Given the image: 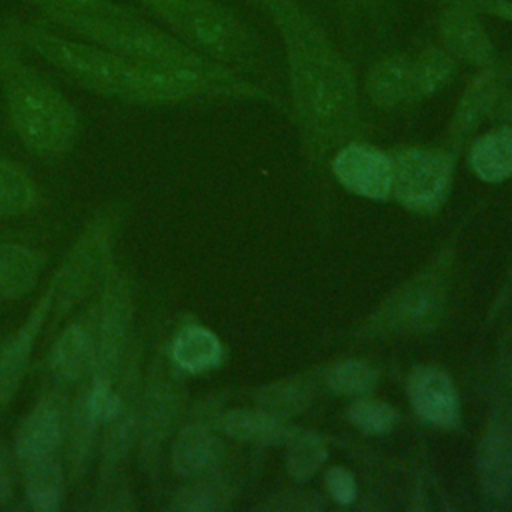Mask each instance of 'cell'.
Returning a JSON list of instances; mask_svg holds the SVG:
<instances>
[{
  "instance_id": "cell-1",
  "label": "cell",
  "mask_w": 512,
  "mask_h": 512,
  "mask_svg": "<svg viewBox=\"0 0 512 512\" xmlns=\"http://www.w3.org/2000/svg\"><path fill=\"white\" fill-rule=\"evenodd\" d=\"M258 8L268 14L282 40L290 100L302 140L312 154H324L358 128L354 68L300 0H258Z\"/></svg>"
},
{
  "instance_id": "cell-2",
  "label": "cell",
  "mask_w": 512,
  "mask_h": 512,
  "mask_svg": "<svg viewBox=\"0 0 512 512\" xmlns=\"http://www.w3.org/2000/svg\"><path fill=\"white\" fill-rule=\"evenodd\" d=\"M0 42L28 48L74 82L100 96L132 104H150L152 64L128 60L108 48L78 36H64L42 24H10L2 30Z\"/></svg>"
},
{
  "instance_id": "cell-3",
  "label": "cell",
  "mask_w": 512,
  "mask_h": 512,
  "mask_svg": "<svg viewBox=\"0 0 512 512\" xmlns=\"http://www.w3.org/2000/svg\"><path fill=\"white\" fill-rule=\"evenodd\" d=\"M0 78L10 124L24 146L42 156L68 152L80 122L64 92L42 72L18 60L12 46L4 42H0Z\"/></svg>"
},
{
  "instance_id": "cell-4",
  "label": "cell",
  "mask_w": 512,
  "mask_h": 512,
  "mask_svg": "<svg viewBox=\"0 0 512 512\" xmlns=\"http://www.w3.org/2000/svg\"><path fill=\"white\" fill-rule=\"evenodd\" d=\"M44 22L68 30L72 36L108 48L128 60L156 66H184L214 70L220 66L184 44L170 30L144 20L136 10L126 12H40Z\"/></svg>"
},
{
  "instance_id": "cell-5",
  "label": "cell",
  "mask_w": 512,
  "mask_h": 512,
  "mask_svg": "<svg viewBox=\"0 0 512 512\" xmlns=\"http://www.w3.org/2000/svg\"><path fill=\"white\" fill-rule=\"evenodd\" d=\"M152 16L198 54L230 70L254 66L260 54L256 32L220 0H182Z\"/></svg>"
},
{
  "instance_id": "cell-6",
  "label": "cell",
  "mask_w": 512,
  "mask_h": 512,
  "mask_svg": "<svg viewBox=\"0 0 512 512\" xmlns=\"http://www.w3.org/2000/svg\"><path fill=\"white\" fill-rule=\"evenodd\" d=\"M132 324V290L128 278L108 268L102 298L96 308V360L92 380L112 384L124 364Z\"/></svg>"
},
{
  "instance_id": "cell-7",
  "label": "cell",
  "mask_w": 512,
  "mask_h": 512,
  "mask_svg": "<svg viewBox=\"0 0 512 512\" xmlns=\"http://www.w3.org/2000/svg\"><path fill=\"white\" fill-rule=\"evenodd\" d=\"M446 270L442 264L420 272L374 314L370 328L374 332H410L436 324L444 308Z\"/></svg>"
},
{
  "instance_id": "cell-8",
  "label": "cell",
  "mask_w": 512,
  "mask_h": 512,
  "mask_svg": "<svg viewBox=\"0 0 512 512\" xmlns=\"http://www.w3.org/2000/svg\"><path fill=\"white\" fill-rule=\"evenodd\" d=\"M114 224V212L98 216L78 238L62 268L54 274V322H58L62 314H66L74 304H78L86 296L98 272L104 268Z\"/></svg>"
},
{
  "instance_id": "cell-9",
  "label": "cell",
  "mask_w": 512,
  "mask_h": 512,
  "mask_svg": "<svg viewBox=\"0 0 512 512\" xmlns=\"http://www.w3.org/2000/svg\"><path fill=\"white\" fill-rule=\"evenodd\" d=\"M390 192L412 210H432L440 204L452 174V156L436 148H408L390 158Z\"/></svg>"
},
{
  "instance_id": "cell-10",
  "label": "cell",
  "mask_w": 512,
  "mask_h": 512,
  "mask_svg": "<svg viewBox=\"0 0 512 512\" xmlns=\"http://www.w3.org/2000/svg\"><path fill=\"white\" fill-rule=\"evenodd\" d=\"M476 468L482 494L506 506L512 500V404L500 402L492 408L478 444Z\"/></svg>"
},
{
  "instance_id": "cell-11",
  "label": "cell",
  "mask_w": 512,
  "mask_h": 512,
  "mask_svg": "<svg viewBox=\"0 0 512 512\" xmlns=\"http://www.w3.org/2000/svg\"><path fill=\"white\" fill-rule=\"evenodd\" d=\"M512 80V52L506 58H496L490 66L480 68V72L468 82L460 100L456 102L448 140L454 148H460L476 126L490 118L496 102L504 94L508 82Z\"/></svg>"
},
{
  "instance_id": "cell-12",
  "label": "cell",
  "mask_w": 512,
  "mask_h": 512,
  "mask_svg": "<svg viewBox=\"0 0 512 512\" xmlns=\"http://www.w3.org/2000/svg\"><path fill=\"white\" fill-rule=\"evenodd\" d=\"M178 414V396L172 388V382L164 376V372L154 366L148 376V384L144 396L140 400V458L146 470H154L158 466V456L162 452V444L174 428Z\"/></svg>"
},
{
  "instance_id": "cell-13",
  "label": "cell",
  "mask_w": 512,
  "mask_h": 512,
  "mask_svg": "<svg viewBox=\"0 0 512 512\" xmlns=\"http://www.w3.org/2000/svg\"><path fill=\"white\" fill-rule=\"evenodd\" d=\"M436 34L438 44L456 62L484 68L498 58L496 46L476 14L452 6H440L436 14Z\"/></svg>"
},
{
  "instance_id": "cell-14",
  "label": "cell",
  "mask_w": 512,
  "mask_h": 512,
  "mask_svg": "<svg viewBox=\"0 0 512 512\" xmlns=\"http://www.w3.org/2000/svg\"><path fill=\"white\" fill-rule=\"evenodd\" d=\"M336 178L366 198H386L392 184L390 158L374 146L352 142L338 150L332 162Z\"/></svg>"
},
{
  "instance_id": "cell-15",
  "label": "cell",
  "mask_w": 512,
  "mask_h": 512,
  "mask_svg": "<svg viewBox=\"0 0 512 512\" xmlns=\"http://www.w3.org/2000/svg\"><path fill=\"white\" fill-rule=\"evenodd\" d=\"M122 392V408L120 412L108 422V432L104 440V456H102V486L108 488L116 482V474L126 460L132 442L138 434L140 422V398H138V364L136 356L126 370V378L120 386Z\"/></svg>"
},
{
  "instance_id": "cell-16",
  "label": "cell",
  "mask_w": 512,
  "mask_h": 512,
  "mask_svg": "<svg viewBox=\"0 0 512 512\" xmlns=\"http://www.w3.org/2000/svg\"><path fill=\"white\" fill-rule=\"evenodd\" d=\"M408 398L414 412L428 424L452 428L458 422V394L448 374L436 366H418L408 378Z\"/></svg>"
},
{
  "instance_id": "cell-17",
  "label": "cell",
  "mask_w": 512,
  "mask_h": 512,
  "mask_svg": "<svg viewBox=\"0 0 512 512\" xmlns=\"http://www.w3.org/2000/svg\"><path fill=\"white\" fill-rule=\"evenodd\" d=\"M96 360V310L72 322L54 342L48 358L52 376L60 384H76L92 374Z\"/></svg>"
},
{
  "instance_id": "cell-18",
  "label": "cell",
  "mask_w": 512,
  "mask_h": 512,
  "mask_svg": "<svg viewBox=\"0 0 512 512\" xmlns=\"http://www.w3.org/2000/svg\"><path fill=\"white\" fill-rule=\"evenodd\" d=\"M54 288H56V280L52 278L48 290L32 308L24 324L10 338V342L0 350V404L8 402V398L14 394V390L18 388L28 368L36 336L40 334L54 302Z\"/></svg>"
},
{
  "instance_id": "cell-19",
  "label": "cell",
  "mask_w": 512,
  "mask_h": 512,
  "mask_svg": "<svg viewBox=\"0 0 512 512\" xmlns=\"http://www.w3.org/2000/svg\"><path fill=\"white\" fill-rule=\"evenodd\" d=\"M64 410L56 396H44L22 420L16 432V458L58 456L64 442Z\"/></svg>"
},
{
  "instance_id": "cell-20",
  "label": "cell",
  "mask_w": 512,
  "mask_h": 512,
  "mask_svg": "<svg viewBox=\"0 0 512 512\" xmlns=\"http://www.w3.org/2000/svg\"><path fill=\"white\" fill-rule=\"evenodd\" d=\"M364 92L378 108L414 102V52H394L376 60L366 72Z\"/></svg>"
},
{
  "instance_id": "cell-21",
  "label": "cell",
  "mask_w": 512,
  "mask_h": 512,
  "mask_svg": "<svg viewBox=\"0 0 512 512\" xmlns=\"http://www.w3.org/2000/svg\"><path fill=\"white\" fill-rule=\"evenodd\" d=\"M24 474L26 496L32 508L40 512H52L60 506L64 496V470L58 456H32L18 460Z\"/></svg>"
},
{
  "instance_id": "cell-22",
  "label": "cell",
  "mask_w": 512,
  "mask_h": 512,
  "mask_svg": "<svg viewBox=\"0 0 512 512\" xmlns=\"http://www.w3.org/2000/svg\"><path fill=\"white\" fill-rule=\"evenodd\" d=\"M220 428L232 438L260 444H286L296 436L280 416L266 410H230L222 414Z\"/></svg>"
},
{
  "instance_id": "cell-23",
  "label": "cell",
  "mask_w": 512,
  "mask_h": 512,
  "mask_svg": "<svg viewBox=\"0 0 512 512\" xmlns=\"http://www.w3.org/2000/svg\"><path fill=\"white\" fill-rule=\"evenodd\" d=\"M468 162L482 180H502L512 174V124L494 128L474 140Z\"/></svg>"
},
{
  "instance_id": "cell-24",
  "label": "cell",
  "mask_w": 512,
  "mask_h": 512,
  "mask_svg": "<svg viewBox=\"0 0 512 512\" xmlns=\"http://www.w3.org/2000/svg\"><path fill=\"white\" fill-rule=\"evenodd\" d=\"M172 362L192 374L206 372L218 366L222 358V346L214 332L202 326H186L182 328L170 346Z\"/></svg>"
},
{
  "instance_id": "cell-25",
  "label": "cell",
  "mask_w": 512,
  "mask_h": 512,
  "mask_svg": "<svg viewBox=\"0 0 512 512\" xmlns=\"http://www.w3.org/2000/svg\"><path fill=\"white\" fill-rule=\"evenodd\" d=\"M42 256L22 244L0 242V298L28 294L42 270Z\"/></svg>"
},
{
  "instance_id": "cell-26",
  "label": "cell",
  "mask_w": 512,
  "mask_h": 512,
  "mask_svg": "<svg viewBox=\"0 0 512 512\" xmlns=\"http://www.w3.org/2000/svg\"><path fill=\"white\" fill-rule=\"evenodd\" d=\"M216 458V440L212 432L200 424H186L172 446V466L184 478H194L210 468Z\"/></svg>"
},
{
  "instance_id": "cell-27",
  "label": "cell",
  "mask_w": 512,
  "mask_h": 512,
  "mask_svg": "<svg viewBox=\"0 0 512 512\" xmlns=\"http://www.w3.org/2000/svg\"><path fill=\"white\" fill-rule=\"evenodd\" d=\"M456 70L458 62L440 44H426L414 52V102L444 88Z\"/></svg>"
},
{
  "instance_id": "cell-28",
  "label": "cell",
  "mask_w": 512,
  "mask_h": 512,
  "mask_svg": "<svg viewBox=\"0 0 512 512\" xmlns=\"http://www.w3.org/2000/svg\"><path fill=\"white\" fill-rule=\"evenodd\" d=\"M36 202L32 178L12 160L0 158V216H18Z\"/></svg>"
},
{
  "instance_id": "cell-29",
  "label": "cell",
  "mask_w": 512,
  "mask_h": 512,
  "mask_svg": "<svg viewBox=\"0 0 512 512\" xmlns=\"http://www.w3.org/2000/svg\"><path fill=\"white\" fill-rule=\"evenodd\" d=\"M326 460V446L318 434H300L290 440L286 466L290 476L296 480H304L318 470V466Z\"/></svg>"
},
{
  "instance_id": "cell-30",
  "label": "cell",
  "mask_w": 512,
  "mask_h": 512,
  "mask_svg": "<svg viewBox=\"0 0 512 512\" xmlns=\"http://www.w3.org/2000/svg\"><path fill=\"white\" fill-rule=\"evenodd\" d=\"M308 402V388L300 380L274 382L260 390L258 404L262 410L286 418L298 412Z\"/></svg>"
},
{
  "instance_id": "cell-31",
  "label": "cell",
  "mask_w": 512,
  "mask_h": 512,
  "mask_svg": "<svg viewBox=\"0 0 512 512\" xmlns=\"http://www.w3.org/2000/svg\"><path fill=\"white\" fill-rule=\"evenodd\" d=\"M376 382L374 370L362 360H344L326 374V384L338 394H362Z\"/></svg>"
},
{
  "instance_id": "cell-32",
  "label": "cell",
  "mask_w": 512,
  "mask_h": 512,
  "mask_svg": "<svg viewBox=\"0 0 512 512\" xmlns=\"http://www.w3.org/2000/svg\"><path fill=\"white\" fill-rule=\"evenodd\" d=\"M350 422L368 432V434H384L388 432L396 422V412L386 406L384 402L370 400V398H358L348 408Z\"/></svg>"
},
{
  "instance_id": "cell-33",
  "label": "cell",
  "mask_w": 512,
  "mask_h": 512,
  "mask_svg": "<svg viewBox=\"0 0 512 512\" xmlns=\"http://www.w3.org/2000/svg\"><path fill=\"white\" fill-rule=\"evenodd\" d=\"M438 6H452L476 16L496 18L512 24V0H432Z\"/></svg>"
},
{
  "instance_id": "cell-34",
  "label": "cell",
  "mask_w": 512,
  "mask_h": 512,
  "mask_svg": "<svg viewBox=\"0 0 512 512\" xmlns=\"http://www.w3.org/2000/svg\"><path fill=\"white\" fill-rule=\"evenodd\" d=\"M34 4L40 12L64 10V12H126L130 6H124L116 0H26Z\"/></svg>"
},
{
  "instance_id": "cell-35",
  "label": "cell",
  "mask_w": 512,
  "mask_h": 512,
  "mask_svg": "<svg viewBox=\"0 0 512 512\" xmlns=\"http://www.w3.org/2000/svg\"><path fill=\"white\" fill-rule=\"evenodd\" d=\"M174 508L178 510H190V512H206L220 508V496L214 488L206 484H194L188 488H182L174 494Z\"/></svg>"
},
{
  "instance_id": "cell-36",
  "label": "cell",
  "mask_w": 512,
  "mask_h": 512,
  "mask_svg": "<svg viewBox=\"0 0 512 512\" xmlns=\"http://www.w3.org/2000/svg\"><path fill=\"white\" fill-rule=\"evenodd\" d=\"M326 486H328V492L330 496L340 502V504H348L354 500L356 496V482H354V476L346 470V468H340V466H332L328 472H326Z\"/></svg>"
},
{
  "instance_id": "cell-37",
  "label": "cell",
  "mask_w": 512,
  "mask_h": 512,
  "mask_svg": "<svg viewBox=\"0 0 512 512\" xmlns=\"http://www.w3.org/2000/svg\"><path fill=\"white\" fill-rule=\"evenodd\" d=\"M384 0H336V10L342 18H356L372 8H376Z\"/></svg>"
},
{
  "instance_id": "cell-38",
  "label": "cell",
  "mask_w": 512,
  "mask_h": 512,
  "mask_svg": "<svg viewBox=\"0 0 512 512\" xmlns=\"http://www.w3.org/2000/svg\"><path fill=\"white\" fill-rule=\"evenodd\" d=\"M12 494H14V482H12L10 460L4 446L0 444V504L10 502Z\"/></svg>"
},
{
  "instance_id": "cell-39",
  "label": "cell",
  "mask_w": 512,
  "mask_h": 512,
  "mask_svg": "<svg viewBox=\"0 0 512 512\" xmlns=\"http://www.w3.org/2000/svg\"><path fill=\"white\" fill-rule=\"evenodd\" d=\"M490 118L500 120L504 124H512V90H504V94L496 102Z\"/></svg>"
},
{
  "instance_id": "cell-40",
  "label": "cell",
  "mask_w": 512,
  "mask_h": 512,
  "mask_svg": "<svg viewBox=\"0 0 512 512\" xmlns=\"http://www.w3.org/2000/svg\"><path fill=\"white\" fill-rule=\"evenodd\" d=\"M134 2H138L146 12L152 14V12H156L164 6H170V4H176V2H182V0H134Z\"/></svg>"
},
{
  "instance_id": "cell-41",
  "label": "cell",
  "mask_w": 512,
  "mask_h": 512,
  "mask_svg": "<svg viewBox=\"0 0 512 512\" xmlns=\"http://www.w3.org/2000/svg\"><path fill=\"white\" fill-rule=\"evenodd\" d=\"M244 2H248V4H252V6H258V0H244Z\"/></svg>"
}]
</instances>
